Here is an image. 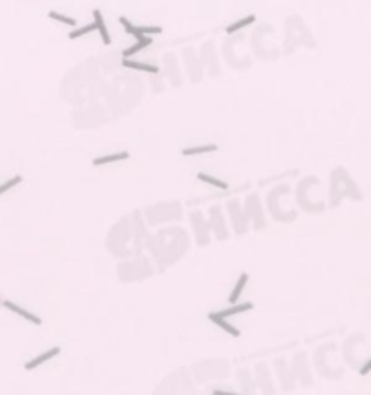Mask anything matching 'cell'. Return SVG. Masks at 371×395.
<instances>
[{"instance_id":"6","label":"cell","mask_w":371,"mask_h":395,"mask_svg":"<svg viewBox=\"0 0 371 395\" xmlns=\"http://www.w3.org/2000/svg\"><path fill=\"white\" fill-rule=\"evenodd\" d=\"M151 43H153L151 35H145V37L137 39V43L134 45V47H130V49L124 50V52H122V58H130V56H134V54H136V52H139V50L147 49Z\"/></svg>"},{"instance_id":"16","label":"cell","mask_w":371,"mask_h":395,"mask_svg":"<svg viewBox=\"0 0 371 395\" xmlns=\"http://www.w3.org/2000/svg\"><path fill=\"white\" fill-rule=\"evenodd\" d=\"M20 182H22V176H20V174H18V176H14V178H10L8 182H4V184L0 186V194H6L12 186H18Z\"/></svg>"},{"instance_id":"9","label":"cell","mask_w":371,"mask_h":395,"mask_svg":"<svg viewBox=\"0 0 371 395\" xmlns=\"http://www.w3.org/2000/svg\"><path fill=\"white\" fill-rule=\"evenodd\" d=\"M251 308H253L251 302H242V304H234V306L223 310V312H219V314H221L223 318H228V316H236V314H242V312H249Z\"/></svg>"},{"instance_id":"13","label":"cell","mask_w":371,"mask_h":395,"mask_svg":"<svg viewBox=\"0 0 371 395\" xmlns=\"http://www.w3.org/2000/svg\"><path fill=\"white\" fill-rule=\"evenodd\" d=\"M120 24H122V27L126 29V33H130V35H134L136 39H141V37H145V35H141V31H139V27H136V25H132L130 24V20L128 18H120Z\"/></svg>"},{"instance_id":"15","label":"cell","mask_w":371,"mask_h":395,"mask_svg":"<svg viewBox=\"0 0 371 395\" xmlns=\"http://www.w3.org/2000/svg\"><path fill=\"white\" fill-rule=\"evenodd\" d=\"M49 18H50V20H56V22H60V24L70 25V27H74V25H75V20H74V18H68V16H64V14L49 12Z\"/></svg>"},{"instance_id":"1","label":"cell","mask_w":371,"mask_h":395,"mask_svg":"<svg viewBox=\"0 0 371 395\" xmlns=\"http://www.w3.org/2000/svg\"><path fill=\"white\" fill-rule=\"evenodd\" d=\"M2 304H4L6 308L10 310V312H14V314H18V316H22V318H25V320H27V321H31V323H35V325H41V323H43L39 316H35L33 312H29V310H25L24 306H20V304H16V302H12V300H2Z\"/></svg>"},{"instance_id":"17","label":"cell","mask_w":371,"mask_h":395,"mask_svg":"<svg viewBox=\"0 0 371 395\" xmlns=\"http://www.w3.org/2000/svg\"><path fill=\"white\" fill-rule=\"evenodd\" d=\"M139 31H141V35H157V33H161L162 27H151V25H145V27H139Z\"/></svg>"},{"instance_id":"7","label":"cell","mask_w":371,"mask_h":395,"mask_svg":"<svg viewBox=\"0 0 371 395\" xmlns=\"http://www.w3.org/2000/svg\"><path fill=\"white\" fill-rule=\"evenodd\" d=\"M247 279H249V275H247V273H242V275H240V279L236 281L234 291H232V293H230V296H228V302H230V304H236V302H238L240 295L244 293V287H246Z\"/></svg>"},{"instance_id":"8","label":"cell","mask_w":371,"mask_h":395,"mask_svg":"<svg viewBox=\"0 0 371 395\" xmlns=\"http://www.w3.org/2000/svg\"><path fill=\"white\" fill-rule=\"evenodd\" d=\"M130 157V153L128 151H120V153H112V155H105V157H97V159L93 161V165L95 167H103V165H107V163H116V161H124Z\"/></svg>"},{"instance_id":"5","label":"cell","mask_w":371,"mask_h":395,"mask_svg":"<svg viewBox=\"0 0 371 395\" xmlns=\"http://www.w3.org/2000/svg\"><path fill=\"white\" fill-rule=\"evenodd\" d=\"M124 68H132V70H139V72H149V74H157L159 68L155 64H145V62H136L130 60V58H124L122 60Z\"/></svg>"},{"instance_id":"2","label":"cell","mask_w":371,"mask_h":395,"mask_svg":"<svg viewBox=\"0 0 371 395\" xmlns=\"http://www.w3.org/2000/svg\"><path fill=\"white\" fill-rule=\"evenodd\" d=\"M209 320L213 321L215 325H219L221 330H224L226 334H230L232 337H240V330H238V327H234V325H232L230 321H226V318H223V316H221L219 312H217V314H215V312H211V314H209Z\"/></svg>"},{"instance_id":"19","label":"cell","mask_w":371,"mask_h":395,"mask_svg":"<svg viewBox=\"0 0 371 395\" xmlns=\"http://www.w3.org/2000/svg\"><path fill=\"white\" fill-rule=\"evenodd\" d=\"M213 395H242V393H230V391H213Z\"/></svg>"},{"instance_id":"11","label":"cell","mask_w":371,"mask_h":395,"mask_svg":"<svg viewBox=\"0 0 371 395\" xmlns=\"http://www.w3.org/2000/svg\"><path fill=\"white\" fill-rule=\"evenodd\" d=\"M253 22H255V16H247V18H242V20H238L236 24L228 25V27H226V33H228V35H232V33L240 31L242 27H246V25L253 24Z\"/></svg>"},{"instance_id":"12","label":"cell","mask_w":371,"mask_h":395,"mask_svg":"<svg viewBox=\"0 0 371 395\" xmlns=\"http://www.w3.org/2000/svg\"><path fill=\"white\" fill-rule=\"evenodd\" d=\"M198 178L201 180V182H207V184L215 186V188H221V190H226V188H228V184H226V182L219 180V178H215V176H209V174H205V173H199Z\"/></svg>"},{"instance_id":"14","label":"cell","mask_w":371,"mask_h":395,"mask_svg":"<svg viewBox=\"0 0 371 395\" xmlns=\"http://www.w3.org/2000/svg\"><path fill=\"white\" fill-rule=\"evenodd\" d=\"M97 29V25H95V22L89 25H83V27H79V29H74L72 33H70V39H77V37H83V35H87V33H91V31H95Z\"/></svg>"},{"instance_id":"10","label":"cell","mask_w":371,"mask_h":395,"mask_svg":"<svg viewBox=\"0 0 371 395\" xmlns=\"http://www.w3.org/2000/svg\"><path fill=\"white\" fill-rule=\"evenodd\" d=\"M211 151H217V146H215V144H207V146H196V148L182 149V155L190 157V155H199V153H211Z\"/></svg>"},{"instance_id":"3","label":"cell","mask_w":371,"mask_h":395,"mask_svg":"<svg viewBox=\"0 0 371 395\" xmlns=\"http://www.w3.org/2000/svg\"><path fill=\"white\" fill-rule=\"evenodd\" d=\"M58 353H60V347H52V349H49L47 353L39 355V357H35L33 360H29V362H25V370H33V368H37V366H41L43 362H47V360H50V358H54Z\"/></svg>"},{"instance_id":"18","label":"cell","mask_w":371,"mask_h":395,"mask_svg":"<svg viewBox=\"0 0 371 395\" xmlns=\"http://www.w3.org/2000/svg\"><path fill=\"white\" fill-rule=\"evenodd\" d=\"M369 372H371V358L365 362V364H363V366H361V368H359V374H361V376H367Z\"/></svg>"},{"instance_id":"4","label":"cell","mask_w":371,"mask_h":395,"mask_svg":"<svg viewBox=\"0 0 371 395\" xmlns=\"http://www.w3.org/2000/svg\"><path fill=\"white\" fill-rule=\"evenodd\" d=\"M93 22L97 25V31H99L103 43H105V45H111L112 39H111V35H109V29H107V25H105V20H103L101 10H93Z\"/></svg>"}]
</instances>
